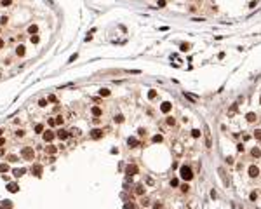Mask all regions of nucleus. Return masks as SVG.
Segmentation results:
<instances>
[{
    "mask_svg": "<svg viewBox=\"0 0 261 209\" xmlns=\"http://www.w3.org/2000/svg\"><path fill=\"white\" fill-rule=\"evenodd\" d=\"M99 94H101V96H110V91H108V89H101V91H99Z\"/></svg>",
    "mask_w": 261,
    "mask_h": 209,
    "instance_id": "nucleus-26",
    "label": "nucleus"
},
{
    "mask_svg": "<svg viewBox=\"0 0 261 209\" xmlns=\"http://www.w3.org/2000/svg\"><path fill=\"white\" fill-rule=\"evenodd\" d=\"M63 122H65V119H63L61 115H59V117H56V124H57V125H63Z\"/></svg>",
    "mask_w": 261,
    "mask_h": 209,
    "instance_id": "nucleus-22",
    "label": "nucleus"
},
{
    "mask_svg": "<svg viewBox=\"0 0 261 209\" xmlns=\"http://www.w3.org/2000/svg\"><path fill=\"white\" fill-rule=\"evenodd\" d=\"M200 134H202V132H200L198 129H193V131H192V136H193V138H200Z\"/></svg>",
    "mask_w": 261,
    "mask_h": 209,
    "instance_id": "nucleus-19",
    "label": "nucleus"
},
{
    "mask_svg": "<svg viewBox=\"0 0 261 209\" xmlns=\"http://www.w3.org/2000/svg\"><path fill=\"white\" fill-rule=\"evenodd\" d=\"M16 54H17V56H25V45H19V47L16 49Z\"/></svg>",
    "mask_w": 261,
    "mask_h": 209,
    "instance_id": "nucleus-14",
    "label": "nucleus"
},
{
    "mask_svg": "<svg viewBox=\"0 0 261 209\" xmlns=\"http://www.w3.org/2000/svg\"><path fill=\"white\" fill-rule=\"evenodd\" d=\"M124 209H136V206H134V204H132V202H131V204H129V202H127V204H125V206H124Z\"/></svg>",
    "mask_w": 261,
    "mask_h": 209,
    "instance_id": "nucleus-30",
    "label": "nucleus"
},
{
    "mask_svg": "<svg viewBox=\"0 0 261 209\" xmlns=\"http://www.w3.org/2000/svg\"><path fill=\"white\" fill-rule=\"evenodd\" d=\"M254 138H256V139H261V129H256V131H254Z\"/></svg>",
    "mask_w": 261,
    "mask_h": 209,
    "instance_id": "nucleus-24",
    "label": "nucleus"
},
{
    "mask_svg": "<svg viewBox=\"0 0 261 209\" xmlns=\"http://www.w3.org/2000/svg\"><path fill=\"white\" fill-rule=\"evenodd\" d=\"M12 4V0H2V5L5 7V5H11Z\"/></svg>",
    "mask_w": 261,
    "mask_h": 209,
    "instance_id": "nucleus-35",
    "label": "nucleus"
},
{
    "mask_svg": "<svg viewBox=\"0 0 261 209\" xmlns=\"http://www.w3.org/2000/svg\"><path fill=\"white\" fill-rule=\"evenodd\" d=\"M56 136H57V138H59V139H66V138H68V136H70V132H68V131H65V129H59V131H57V134H56Z\"/></svg>",
    "mask_w": 261,
    "mask_h": 209,
    "instance_id": "nucleus-6",
    "label": "nucleus"
},
{
    "mask_svg": "<svg viewBox=\"0 0 261 209\" xmlns=\"http://www.w3.org/2000/svg\"><path fill=\"white\" fill-rule=\"evenodd\" d=\"M153 141H155V143H160V141H162V136H160V134L153 136Z\"/></svg>",
    "mask_w": 261,
    "mask_h": 209,
    "instance_id": "nucleus-32",
    "label": "nucleus"
},
{
    "mask_svg": "<svg viewBox=\"0 0 261 209\" xmlns=\"http://www.w3.org/2000/svg\"><path fill=\"white\" fill-rule=\"evenodd\" d=\"M188 49H190V44H181V51L183 52H186Z\"/></svg>",
    "mask_w": 261,
    "mask_h": 209,
    "instance_id": "nucleus-29",
    "label": "nucleus"
},
{
    "mask_svg": "<svg viewBox=\"0 0 261 209\" xmlns=\"http://www.w3.org/2000/svg\"><path fill=\"white\" fill-rule=\"evenodd\" d=\"M2 132H4V131H2V129H0V136H2Z\"/></svg>",
    "mask_w": 261,
    "mask_h": 209,
    "instance_id": "nucleus-47",
    "label": "nucleus"
},
{
    "mask_svg": "<svg viewBox=\"0 0 261 209\" xmlns=\"http://www.w3.org/2000/svg\"><path fill=\"white\" fill-rule=\"evenodd\" d=\"M7 188H9V192H12V194H14V192H17V185H16V183H11Z\"/></svg>",
    "mask_w": 261,
    "mask_h": 209,
    "instance_id": "nucleus-16",
    "label": "nucleus"
},
{
    "mask_svg": "<svg viewBox=\"0 0 261 209\" xmlns=\"http://www.w3.org/2000/svg\"><path fill=\"white\" fill-rule=\"evenodd\" d=\"M101 136H103V129H92L91 131V138L92 139H99Z\"/></svg>",
    "mask_w": 261,
    "mask_h": 209,
    "instance_id": "nucleus-4",
    "label": "nucleus"
},
{
    "mask_svg": "<svg viewBox=\"0 0 261 209\" xmlns=\"http://www.w3.org/2000/svg\"><path fill=\"white\" fill-rule=\"evenodd\" d=\"M153 209H162V204H160V202H157V204L153 206Z\"/></svg>",
    "mask_w": 261,
    "mask_h": 209,
    "instance_id": "nucleus-40",
    "label": "nucleus"
},
{
    "mask_svg": "<svg viewBox=\"0 0 261 209\" xmlns=\"http://www.w3.org/2000/svg\"><path fill=\"white\" fill-rule=\"evenodd\" d=\"M0 209H4V207H0Z\"/></svg>",
    "mask_w": 261,
    "mask_h": 209,
    "instance_id": "nucleus-49",
    "label": "nucleus"
},
{
    "mask_svg": "<svg viewBox=\"0 0 261 209\" xmlns=\"http://www.w3.org/2000/svg\"><path fill=\"white\" fill-rule=\"evenodd\" d=\"M25 174V169H14V176L19 178V176H23Z\"/></svg>",
    "mask_w": 261,
    "mask_h": 209,
    "instance_id": "nucleus-15",
    "label": "nucleus"
},
{
    "mask_svg": "<svg viewBox=\"0 0 261 209\" xmlns=\"http://www.w3.org/2000/svg\"><path fill=\"white\" fill-rule=\"evenodd\" d=\"M38 105H40V106H47V101H45V99H40Z\"/></svg>",
    "mask_w": 261,
    "mask_h": 209,
    "instance_id": "nucleus-36",
    "label": "nucleus"
},
{
    "mask_svg": "<svg viewBox=\"0 0 261 209\" xmlns=\"http://www.w3.org/2000/svg\"><path fill=\"white\" fill-rule=\"evenodd\" d=\"M155 96H157V92H155V91H150V92H148V98H150V99H153Z\"/></svg>",
    "mask_w": 261,
    "mask_h": 209,
    "instance_id": "nucleus-33",
    "label": "nucleus"
},
{
    "mask_svg": "<svg viewBox=\"0 0 261 209\" xmlns=\"http://www.w3.org/2000/svg\"><path fill=\"white\" fill-rule=\"evenodd\" d=\"M171 108H172V105H171L169 101H164L162 105H160V110H162L164 113H169V111H171Z\"/></svg>",
    "mask_w": 261,
    "mask_h": 209,
    "instance_id": "nucleus-5",
    "label": "nucleus"
},
{
    "mask_svg": "<svg viewBox=\"0 0 261 209\" xmlns=\"http://www.w3.org/2000/svg\"><path fill=\"white\" fill-rule=\"evenodd\" d=\"M179 176H181L185 181H190V180L193 178V173H192V169H190L188 166H183L181 169H179Z\"/></svg>",
    "mask_w": 261,
    "mask_h": 209,
    "instance_id": "nucleus-1",
    "label": "nucleus"
},
{
    "mask_svg": "<svg viewBox=\"0 0 261 209\" xmlns=\"http://www.w3.org/2000/svg\"><path fill=\"white\" fill-rule=\"evenodd\" d=\"M0 23H2V25H5V23H7V16H4L2 19H0Z\"/></svg>",
    "mask_w": 261,
    "mask_h": 209,
    "instance_id": "nucleus-43",
    "label": "nucleus"
},
{
    "mask_svg": "<svg viewBox=\"0 0 261 209\" xmlns=\"http://www.w3.org/2000/svg\"><path fill=\"white\" fill-rule=\"evenodd\" d=\"M251 153H252V157H256V159H258V157L261 155V152H259V148H252Z\"/></svg>",
    "mask_w": 261,
    "mask_h": 209,
    "instance_id": "nucleus-18",
    "label": "nucleus"
},
{
    "mask_svg": "<svg viewBox=\"0 0 261 209\" xmlns=\"http://www.w3.org/2000/svg\"><path fill=\"white\" fill-rule=\"evenodd\" d=\"M16 136H17V138H23V136H25V131H23V129H17V131H16Z\"/></svg>",
    "mask_w": 261,
    "mask_h": 209,
    "instance_id": "nucleus-25",
    "label": "nucleus"
},
{
    "mask_svg": "<svg viewBox=\"0 0 261 209\" xmlns=\"http://www.w3.org/2000/svg\"><path fill=\"white\" fill-rule=\"evenodd\" d=\"M9 167H7V164H0V173H5Z\"/></svg>",
    "mask_w": 261,
    "mask_h": 209,
    "instance_id": "nucleus-28",
    "label": "nucleus"
},
{
    "mask_svg": "<svg viewBox=\"0 0 261 209\" xmlns=\"http://www.w3.org/2000/svg\"><path fill=\"white\" fill-rule=\"evenodd\" d=\"M30 40H31V44H38V37H37V35H31Z\"/></svg>",
    "mask_w": 261,
    "mask_h": 209,
    "instance_id": "nucleus-31",
    "label": "nucleus"
},
{
    "mask_svg": "<svg viewBox=\"0 0 261 209\" xmlns=\"http://www.w3.org/2000/svg\"><path fill=\"white\" fill-rule=\"evenodd\" d=\"M42 131H44V125H42V124H37V125H35V132H42Z\"/></svg>",
    "mask_w": 261,
    "mask_h": 209,
    "instance_id": "nucleus-23",
    "label": "nucleus"
},
{
    "mask_svg": "<svg viewBox=\"0 0 261 209\" xmlns=\"http://www.w3.org/2000/svg\"><path fill=\"white\" fill-rule=\"evenodd\" d=\"M167 124H169V125H174L176 120H174V119H167Z\"/></svg>",
    "mask_w": 261,
    "mask_h": 209,
    "instance_id": "nucleus-37",
    "label": "nucleus"
},
{
    "mask_svg": "<svg viewBox=\"0 0 261 209\" xmlns=\"http://www.w3.org/2000/svg\"><path fill=\"white\" fill-rule=\"evenodd\" d=\"M259 103H261V98H259Z\"/></svg>",
    "mask_w": 261,
    "mask_h": 209,
    "instance_id": "nucleus-48",
    "label": "nucleus"
},
{
    "mask_svg": "<svg viewBox=\"0 0 261 209\" xmlns=\"http://www.w3.org/2000/svg\"><path fill=\"white\" fill-rule=\"evenodd\" d=\"M134 192H136L137 195H143V194H145V186H143V185H137V186H136V190H134Z\"/></svg>",
    "mask_w": 261,
    "mask_h": 209,
    "instance_id": "nucleus-13",
    "label": "nucleus"
},
{
    "mask_svg": "<svg viewBox=\"0 0 261 209\" xmlns=\"http://www.w3.org/2000/svg\"><path fill=\"white\" fill-rule=\"evenodd\" d=\"M127 145H129L131 148H136V146H137V139H136V138H129V139H127Z\"/></svg>",
    "mask_w": 261,
    "mask_h": 209,
    "instance_id": "nucleus-11",
    "label": "nucleus"
},
{
    "mask_svg": "<svg viewBox=\"0 0 261 209\" xmlns=\"http://www.w3.org/2000/svg\"><path fill=\"white\" fill-rule=\"evenodd\" d=\"M237 150H238V152H244V145H242V143L237 145Z\"/></svg>",
    "mask_w": 261,
    "mask_h": 209,
    "instance_id": "nucleus-39",
    "label": "nucleus"
},
{
    "mask_svg": "<svg viewBox=\"0 0 261 209\" xmlns=\"http://www.w3.org/2000/svg\"><path fill=\"white\" fill-rule=\"evenodd\" d=\"M45 153H56V146L49 145V148H45Z\"/></svg>",
    "mask_w": 261,
    "mask_h": 209,
    "instance_id": "nucleus-17",
    "label": "nucleus"
},
{
    "mask_svg": "<svg viewBox=\"0 0 261 209\" xmlns=\"http://www.w3.org/2000/svg\"><path fill=\"white\" fill-rule=\"evenodd\" d=\"M188 188H190L188 185H183V186H181V190H183V192H188Z\"/></svg>",
    "mask_w": 261,
    "mask_h": 209,
    "instance_id": "nucleus-44",
    "label": "nucleus"
},
{
    "mask_svg": "<svg viewBox=\"0 0 261 209\" xmlns=\"http://www.w3.org/2000/svg\"><path fill=\"white\" fill-rule=\"evenodd\" d=\"M31 173H33L35 176H40V174H42V166H38V164H35V166L31 167Z\"/></svg>",
    "mask_w": 261,
    "mask_h": 209,
    "instance_id": "nucleus-8",
    "label": "nucleus"
},
{
    "mask_svg": "<svg viewBox=\"0 0 261 209\" xmlns=\"http://www.w3.org/2000/svg\"><path fill=\"white\" fill-rule=\"evenodd\" d=\"M91 111H92V115H94V117H99V115H103V110L99 108V106H92V110H91Z\"/></svg>",
    "mask_w": 261,
    "mask_h": 209,
    "instance_id": "nucleus-10",
    "label": "nucleus"
},
{
    "mask_svg": "<svg viewBox=\"0 0 261 209\" xmlns=\"http://www.w3.org/2000/svg\"><path fill=\"white\" fill-rule=\"evenodd\" d=\"M4 143H5V138H0V146H2Z\"/></svg>",
    "mask_w": 261,
    "mask_h": 209,
    "instance_id": "nucleus-45",
    "label": "nucleus"
},
{
    "mask_svg": "<svg viewBox=\"0 0 261 209\" xmlns=\"http://www.w3.org/2000/svg\"><path fill=\"white\" fill-rule=\"evenodd\" d=\"M54 136H56V134H54L52 131H45V132H44V139H45V141H52Z\"/></svg>",
    "mask_w": 261,
    "mask_h": 209,
    "instance_id": "nucleus-9",
    "label": "nucleus"
},
{
    "mask_svg": "<svg viewBox=\"0 0 261 209\" xmlns=\"http://www.w3.org/2000/svg\"><path fill=\"white\" fill-rule=\"evenodd\" d=\"M235 111H237V105H233V106L230 108V113H235Z\"/></svg>",
    "mask_w": 261,
    "mask_h": 209,
    "instance_id": "nucleus-42",
    "label": "nucleus"
},
{
    "mask_svg": "<svg viewBox=\"0 0 261 209\" xmlns=\"http://www.w3.org/2000/svg\"><path fill=\"white\" fill-rule=\"evenodd\" d=\"M37 30H38V28H37V25H31V26L28 28V33H31V35H33V33H37Z\"/></svg>",
    "mask_w": 261,
    "mask_h": 209,
    "instance_id": "nucleus-20",
    "label": "nucleus"
},
{
    "mask_svg": "<svg viewBox=\"0 0 261 209\" xmlns=\"http://www.w3.org/2000/svg\"><path fill=\"white\" fill-rule=\"evenodd\" d=\"M21 157H23L25 160H33V157H35V150H33L31 146H25V148L21 150Z\"/></svg>",
    "mask_w": 261,
    "mask_h": 209,
    "instance_id": "nucleus-2",
    "label": "nucleus"
},
{
    "mask_svg": "<svg viewBox=\"0 0 261 209\" xmlns=\"http://www.w3.org/2000/svg\"><path fill=\"white\" fill-rule=\"evenodd\" d=\"M246 119H247V122H254L258 117H256V113H252V111H249L247 115H246Z\"/></svg>",
    "mask_w": 261,
    "mask_h": 209,
    "instance_id": "nucleus-12",
    "label": "nucleus"
},
{
    "mask_svg": "<svg viewBox=\"0 0 261 209\" xmlns=\"http://www.w3.org/2000/svg\"><path fill=\"white\" fill-rule=\"evenodd\" d=\"M249 176H251V178L259 176V169H258L256 166H251V167H249Z\"/></svg>",
    "mask_w": 261,
    "mask_h": 209,
    "instance_id": "nucleus-7",
    "label": "nucleus"
},
{
    "mask_svg": "<svg viewBox=\"0 0 261 209\" xmlns=\"http://www.w3.org/2000/svg\"><path fill=\"white\" fill-rule=\"evenodd\" d=\"M165 5V0H158V7H164Z\"/></svg>",
    "mask_w": 261,
    "mask_h": 209,
    "instance_id": "nucleus-41",
    "label": "nucleus"
},
{
    "mask_svg": "<svg viewBox=\"0 0 261 209\" xmlns=\"http://www.w3.org/2000/svg\"><path fill=\"white\" fill-rule=\"evenodd\" d=\"M125 174H127V176H134V174H137V166L129 164V166L125 167Z\"/></svg>",
    "mask_w": 261,
    "mask_h": 209,
    "instance_id": "nucleus-3",
    "label": "nucleus"
},
{
    "mask_svg": "<svg viewBox=\"0 0 261 209\" xmlns=\"http://www.w3.org/2000/svg\"><path fill=\"white\" fill-rule=\"evenodd\" d=\"M141 206H143V207H148V206H150V200H148L146 197H143V199H141Z\"/></svg>",
    "mask_w": 261,
    "mask_h": 209,
    "instance_id": "nucleus-21",
    "label": "nucleus"
},
{
    "mask_svg": "<svg viewBox=\"0 0 261 209\" xmlns=\"http://www.w3.org/2000/svg\"><path fill=\"white\" fill-rule=\"evenodd\" d=\"M115 122H124V117L122 115H115Z\"/></svg>",
    "mask_w": 261,
    "mask_h": 209,
    "instance_id": "nucleus-34",
    "label": "nucleus"
},
{
    "mask_svg": "<svg viewBox=\"0 0 261 209\" xmlns=\"http://www.w3.org/2000/svg\"><path fill=\"white\" fill-rule=\"evenodd\" d=\"M2 47H4V40H2V39H0V49H2Z\"/></svg>",
    "mask_w": 261,
    "mask_h": 209,
    "instance_id": "nucleus-46",
    "label": "nucleus"
},
{
    "mask_svg": "<svg viewBox=\"0 0 261 209\" xmlns=\"http://www.w3.org/2000/svg\"><path fill=\"white\" fill-rule=\"evenodd\" d=\"M178 185H179V180H178V178H172V180H171V186H178Z\"/></svg>",
    "mask_w": 261,
    "mask_h": 209,
    "instance_id": "nucleus-27",
    "label": "nucleus"
},
{
    "mask_svg": "<svg viewBox=\"0 0 261 209\" xmlns=\"http://www.w3.org/2000/svg\"><path fill=\"white\" fill-rule=\"evenodd\" d=\"M249 197H251V200H256V197H258V194H256V192H252V194H251Z\"/></svg>",
    "mask_w": 261,
    "mask_h": 209,
    "instance_id": "nucleus-38",
    "label": "nucleus"
}]
</instances>
